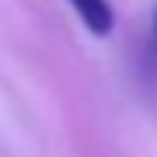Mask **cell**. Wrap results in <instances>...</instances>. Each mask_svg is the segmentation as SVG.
I'll use <instances>...</instances> for the list:
<instances>
[{
    "label": "cell",
    "mask_w": 157,
    "mask_h": 157,
    "mask_svg": "<svg viewBox=\"0 0 157 157\" xmlns=\"http://www.w3.org/2000/svg\"><path fill=\"white\" fill-rule=\"evenodd\" d=\"M69 7L75 10V17L82 20V26L92 36H111L115 29V10L108 0H69Z\"/></svg>",
    "instance_id": "1"
},
{
    "label": "cell",
    "mask_w": 157,
    "mask_h": 157,
    "mask_svg": "<svg viewBox=\"0 0 157 157\" xmlns=\"http://www.w3.org/2000/svg\"><path fill=\"white\" fill-rule=\"evenodd\" d=\"M154 46H157V13H154Z\"/></svg>",
    "instance_id": "2"
}]
</instances>
